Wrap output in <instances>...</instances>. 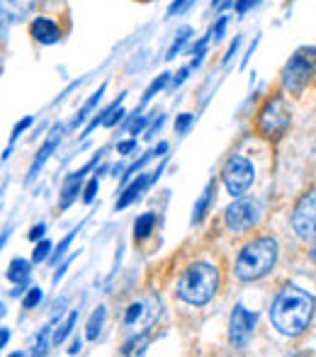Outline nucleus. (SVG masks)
I'll return each mask as SVG.
<instances>
[{
    "label": "nucleus",
    "mask_w": 316,
    "mask_h": 357,
    "mask_svg": "<svg viewBox=\"0 0 316 357\" xmlns=\"http://www.w3.org/2000/svg\"><path fill=\"white\" fill-rule=\"evenodd\" d=\"M222 183L232 197H243L255 183V165L241 153L229 155L222 168Z\"/></svg>",
    "instance_id": "6"
},
{
    "label": "nucleus",
    "mask_w": 316,
    "mask_h": 357,
    "mask_svg": "<svg viewBox=\"0 0 316 357\" xmlns=\"http://www.w3.org/2000/svg\"><path fill=\"white\" fill-rule=\"evenodd\" d=\"M165 151H168V142H160V144L156 146V149H151V151H146V153L139 155V160H134V163L127 168V173H124V178H122V185H127L129 180L134 178V175L142 173V168L149 163V160H153V158H158V155H163Z\"/></svg>",
    "instance_id": "14"
},
{
    "label": "nucleus",
    "mask_w": 316,
    "mask_h": 357,
    "mask_svg": "<svg viewBox=\"0 0 316 357\" xmlns=\"http://www.w3.org/2000/svg\"><path fill=\"white\" fill-rule=\"evenodd\" d=\"M3 316H5V304L0 301V319H3Z\"/></svg>",
    "instance_id": "43"
},
{
    "label": "nucleus",
    "mask_w": 316,
    "mask_h": 357,
    "mask_svg": "<svg viewBox=\"0 0 316 357\" xmlns=\"http://www.w3.org/2000/svg\"><path fill=\"white\" fill-rule=\"evenodd\" d=\"M44 299V291L42 287H32V289H27V294L22 296V309H34V306H39Z\"/></svg>",
    "instance_id": "26"
},
{
    "label": "nucleus",
    "mask_w": 316,
    "mask_h": 357,
    "mask_svg": "<svg viewBox=\"0 0 316 357\" xmlns=\"http://www.w3.org/2000/svg\"><path fill=\"white\" fill-rule=\"evenodd\" d=\"M98 190H100V178L98 175H93V178L88 180V185H83V202L90 204L95 197H98Z\"/></svg>",
    "instance_id": "29"
},
{
    "label": "nucleus",
    "mask_w": 316,
    "mask_h": 357,
    "mask_svg": "<svg viewBox=\"0 0 316 357\" xmlns=\"http://www.w3.org/2000/svg\"><path fill=\"white\" fill-rule=\"evenodd\" d=\"M219 291V270L212 263H193L178 280V296L190 306H204Z\"/></svg>",
    "instance_id": "3"
},
{
    "label": "nucleus",
    "mask_w": 316,
    "mask_h": 357,
    "mask_svg": "<svg viewBox=\"0 0 316 357\" xmlns=\"http://www.w3.org/2000/svg\"><path fill=\"white\" fill-rule=\"evenodd\" d=\"M29 263L24 258H13V263L8 265V273H5V278L10 280V282H15L17 287H24L29 280Z\"/></svg>",
    "instance_id": "18"
},
{
    "label": "nucleus",
    "mask_w": 316,
    "mask_h": 357,
    "mask_svg": "<svg viewBox=\"0 0 316 357\" xmlns=\"http://www.w3.org/2000/svg\"><path fill=\"white\" fill-rule=\"evenodd\" d=\"M76 353H80V338L73 340L71 348H68V355H76Z\"/></svg>",
    "instance_id": "41"
},
{
    "label": "nucleus",
    "mask_w": 316,
    "mask_h": 357,
    "mask_svg": "<svg viewBox=\"0 0 316 357\" xmlns=\"http://www.w3.org/2000/svg\"><path fill=\"white\" fill-rule=\"evenodd\" d=\"M227 22H229L227 15H222V17L217 20V24H214V29H212V37H214V39H222V37H224V29H227Z\"/></svg>",
    "instance_id": "33"
},
{
    "label": "nucleus",
    "mask_w": 316,
    "mask_h": 357,
    "mask_svg": "<svg viewBox=\"0 0 316 357\" xmlns=\"http://www.w3.org/2000/svg\"><path fill=\"white\" fill-rule=\"evenodd\" d=\"M309 255H312V260H314V265H316V238L312 241V253H309Z\"/></svg>",
    "instance_id": "42"
},
{
    "label": "nucleus",
    "mask_w": 316,
    "mask_h": 357,
    "mask_svg": "<svg viewBox=\"0 0 316 357\" xmlns=\"http://www.w3.org/2000/svg\"><path fill=\"white\" fill-rule=\"evenodd\" d=\"M188 75H190V66L180 68V71H178V78H173V80H170V83H173V88H180V85H183L185 80H188Z\"/></svg>",
    "instance_id": "36"
},
{
    "label": "nucleus",
    "mask_w": 316,
    "mask_h": 357,
    "mask_svg": "<svg viewBox=\"0 0 316 357\" xmlns=\"http://www.w3.org/2000/svg\"><path fill=\"white\" fill-rule=\"evenodd\" d=\"M289 224H292V231L297 234V238H302V241L316 238V188L307 190V192L299 197Z\"/></svg>",
    "instance_id": "8"
},
{
    "label": "nucleus",
    "mask_w": 316,
    "mask_h": 357,
    "mask_svg": "<svg viewBox=\"0 0 316 357\" xmlns=\"http://www.w3.org/2000/svg\"><path fill=\"white\" fill-rule=\"evenodd\" d=\"M47 234V224H37V226H32V231H29V241H39L42 236Z\"/></svg>",
    "instance_id": "34"
},
{
    "label": "nucleus",
    "mask_w": 316,
    "mask_h": 357,
    "mask_svg": "<svg viewBox=\"0 0 316 357\" xmlns=\"http://www.w3.org/2000/svg\"><path fill=\"white\" fill-rule=\"evenodd\" d=\"M80 229H83V224H80V226H76V229H73L71 234H68L66 238H63L61 243H59V248H57V250H52V263H59V260H61L63 255H66L68 245L73 243V238H76V236H78V231H80Z\"/></svg>",
    "instance_id": "25"
},
{
    "label": "nucleus",
    "mask_w": 316,
    "mask_h": 357,
    "mask_svg": "<svg viewBox=\"0 0 316 357\" xmlns=\"http://www.w3.org/2000/svg\"><path fill=\"white\" fill-rule=\"evenodd\" d=\"M188 3H190V0H175V3H173V5H170V8H168V15H178L180 10H183V8H185V5H188Z\"/></svg>",
    "instance_id": "38"
},
{
    "label": "nucleus",
    "mask_w": 316,
    "mask_h": 357,
    "mask_svg": "<svg viewBox=\"0 0 316 357\" xmlns=\"http://www.w3.org/2000/svg\"><path fill=\"white\" fill-rule=\"evenodd\" d=\"M149 319H151V309L146 306V301H132L124 311V328H137Z\"/></svg>",
    "instance_id": "15"
},
{
    "label": "nucleus",
    "mask_w": 316,
    "mask_h": 357,
    "mask_svg": "<svg viewBox=\"0 0 316 357\" xmlns=\"http://www.w3.org/2000/svg\"><path fill=\"white\" fill-rule=\"evenodd\" d=\"M193 124H195V114L193 112L178 114V117H175V134H188Z\"/></svg>",
    "instance_id": "28"
},
{
    "label": "nucleus",
    "mask_w": 316,
    "mask_h": 357,
    "mask_svg": "<svg viewBox=\"0 0 316 357\" xmlns=\"http://www.w3.org/2000/svg\"><path fill=\"white\" fill-rule=\"evenodd\" d=\"M105 90H107V83H103V85H100V88H98V93H93V95H90V100H88V102L83 105V107L78 109V114H76V117H73V122H71V129L80 127V124H83L85 119L90 117V112H93V109H95V107H98V105H100V100H103Z\"/></svg>",
    "instance_id": "20"
},
{
    "label": "nucleus",
    "mask_w": 316,
    "mask_h": 357,
    "mask_svg": "<svg viewBox=\"0 0 316 357\" xmlns=\"http://www.w3.org/2000/svg\"><path fill=\"white\" fill-rule=\"evenodd\" d=\"M149 343V338L146 335H134L129 343H124V348H122V355H134V353H144V345Z\"/></svg>",
    "instance_id": "27"
},
{
    "label": "nucleus",
    "mask_w": 316,
    "mask_h": 357,
    "mask_svg": "<svg viewBox=\"0 0 316 357\" xmlns=\"http://www.w3.org/2000/svg\"><path fill=\"white\" fill-rule=\"evenodd\" d=\"M156 231V214L144 212L134 219V241H146Z\"/></svg>",
    "instance_id": "17"
},
{
    "label": "nucleus",
    "mask_w": 316,
    "mask_h": 357,
    "mask_svg": "<svg viewBox=\"0 0 316 357\" xmlns=\"http://www.w3.org/2000/svg\"><path fill=\"white\" fill-rule=\"evenodd\" d=\"M255 326H258V314L250 309H246L243 304H236L229 319V340L234 348L243 350L248 345V340L253 338Z\"/></svg>",
    "instance_id": "9"
},
{
    "label": "nucleus",
    "mask_w": 316,
    "mask_h": 357,
    "mask_svg": "<svg viewBox=\"0 0 316 357\" xmlns=\"http://www.w3.org/2000/svg\"><path fill=\"white\" fill-rule=\"evenodd\" d=\"M139 149V144H137V139H127V142H119L117 144V153H122V155H132L134 151Z\"/></svg>",
    "instance_id": "31"
},
{
    "label": "nucleus",
    "mask_w": 316,
    "mask_h": 357,
    "mask_svg": "<svg viewBox=\"0 0 316 357\" xmlns=\"http://www.w3.org/2000/svg\"><path fill=\"white\" fill-rule=\"evenodd\" d=\"M263 219V207L255 199L239 197L236 202H232L224 212V224L232 234H246V231L255 229Z\"/></svg>",
    "instance_id": "7"
},
{
    "label": "nucleus",
    "mask_w": 316,
    "mask_h": 357,
    "mask_svg": "<svg viewBox=\"0 0 316 357\" xmlns=\"http://www.w3.org/2000/svg\"><path fill=\"white\" fill-rule=\"evenodd\" d=\"M292 124V107L283 95H275L263 105L258 114V129L265 139H283Z\"/></svg>",
    "instance_id": "5"
},
{
    "label": "nucleus",
    "mask_w": 316,
    "mask_h": 357,
    "mask_svg": "<svg viewBox=\"0 0 316 357\" xmlns=\"http://www.w3.org/2000/svg\"><path fill=\"white\" fill-rule=\"evenodd\" d=\"M32 122H34L32 117H24L22 122H17V124H15L13 134H10V144H15V142H17V139H20V134H22V132H27V129L32 127Z\"/></svg>",
    "instance_id": "30"
},
{
    "label": "nucleus",
    "mask_w": 316,
    "mask_h": 357,
    "mask_svg": "<svg viewBox=\"0 0 316 357\" xmlns=\"http://www.w3.org/2000/svg\"><path fill=\"white\" fill-rule=\"evenodd\" d=\"M255 5H260V0H236V3H234V8H236L239 15H246L248 10H253Z\"/></svg>",
    "instance_id": "32"
},
{
    "label": "nucleus",
    "mask_w": 316,
    "mask_h": 357,
    "mask_svg": "<svg viewBox=\"0 0 316 357\" xmlns=\"http://www.w3.org/2000/svg\"><path fill=\"white\" fill-rule=\"evenodd\" d=\"M219 3H222V0H212V5H219Z\"/></svg>",
    "instance_id": "44"
},
{
    "label": "nucleus",
    "mask_w": 316,
    "mask_h": 357,
    "mask_svg": "<svg viewBox=\"0 0 316 357\" xmlns=\"http://www.w3.org/2000/svg\"><path fill=\"white\" fill-rule=\"evenodd\" d=\"M314 311L316 299L312 291L297 284H287L278 291V296L270 304V324L278 333L287 335V338H297L312 326Z\"/></svg>",
    "instance_id": "1"
},
{
    "label": "nucleus",
    "mask_w": 316,
    "mask_h": 357,
    "mask_svg": "<svg viewBox=\"0 0 316 357\" xmlns=\"http://www.w3.org/2000/svg\"><path fill=\"white\" fill-rule=\"evenodd\" d=\"M146 122H149V117H139L137 122H132V127H129V134H132V137L137 139V134L142 132L144 127H146Z\"/></svg>",
    "instance_id": "35"
},
{
    "label": "nucleus",
    "mask_w": 316,
    "mask_h": 357,
    "mask_svg": "<svg viewBox=\"0 0 316 357\" xmlns=\"http://www.w3.org/2000/svg\"><path fill=\"white\" fill-rule=\"evenodd\" d=\"M76 324H78V309H76V311H71V314L66 316V321H63V324L59 326L57 331H54L52 343H54V345H61L63 340H66L68 335L73 333V328H76Z\"/></svg>",
    "instance_id": "21"
},
{
    "label": "nucleus",
    "mask_w": 316,
    "mask_h": 357,
    "mask_svg": "<svg viewBox=\"0 0 316 357\" xmlns=\"http://www.w3.org/2000/svg\"><path fill=\"white\" fill-rule=\"evenodd\" d=\"M214 190H217V185H214V180H209L207 188H204V192L200 195V199L195 202V207H193V224H202V221H204V216H207L209 207H212Z\"/></svg>",
    "instance_id": "16"
},
{
    "label": "nucleus",
    "mask_w": 316,
    "mask_h": 357,
    "mask_svg": "<svg viewBox=\"0 0 316 357\" xmlns=\"http://www.w3.org/2000/svg\"><path fill=\"white\" fill-rule=\"evenodd\" d=\"M61 144V127H54L52 134H49V139L44 142L42 149L37 151V155H34L32 165H29V173H27V183H32L34 178L39 175V170L44 168V163H47L49 158H52V153L57 151V146Z\"/></svg>",
    "instance_id": "12"
},
{
    "label": "nucleus",
    "mask_w": 316,
    "mask_h": 357,
    "mask_svg": "<svg viewBox=\"0 0 316 357\" xmlns=\"http://www.w3.org/2000/svg\"><path fill=\"white\" fill-rule=\"evenodd\" d=\"M71 260H73V258H68L66 263H63L61 268H59L57 273H54V278H52V282H54V284H59V280H61L63 275H66V270H68V265H71Z\"/></svg>",
    "instance_id": "37"
},
{
    "label": "nucleus",
    "mask_w": 316,
    "mask_h": 357,
    "mask_svg": "<svg viewBox=\"0 0 316 357\" xmlns=\"http://www.w3.org/2000/svg\"><path fill=\"white\" fill-rule=\"evenodd\" d=\"M193 37V29L188 27V24H185V27H180V32H178V37H175V42L170 44V49H168V56L165 59H175L178 56L180 52H183V47L185 44H188V39Z\"/></svg>",
    "instance_id": "22"
},
{
    "label": "nucleus",
    "mask_w": 316,
    "mask_h": 357,
    "mask_svg": "<svg viewBox=\"0 0 316 357\" xmlns=\"http://www.w3.org/2000/svg\"><path fill=\"white\" fill-rule=\"evenodd\" d=\"M316 75V47H299L283 68V88L297 95Z\"/></svg>",
    "instance_id": "4"
},
{
    "label": "nucleus",
    "mask_w": 316,
    "mask_h": 357,
    "mask_svg": "<svg viewBox=\"0 0 316 357\" xmlns=\"http://www.w3.org/2000/svg\"><path fill=\"white\" fill-rule=\"evenodd\" d=\"M163 122H165V117H158V122H156V124H153V127H151V129H149L146 139H153V134H156V132H158V129H160V124H163Z\"/></svg>",
    "instance_id": "40"
},
{
    "label": "nucleus",
    "mask_w": 316,
    "mask_h": 357,
    "mask_svg": "<svg viewBox=\"0 0 316 357\" xmlns=\"http://www.w3.org/2000/svg\"><path fill=\"white\" fill-rule=\"evenodd\" d=\"M100 155H103V153H98L93 160H88V163H85L83 168L73 170V173H68L66 178H63V183H61V192H59V209H61V212H66V209L71 207V204L78 199V195L83 192V180L88 178L90 170H93L95 165H98Z\"/></svg>",
    "instance_id": "10"
},
{
    "label": "nucleus",
    "mask_w": 316,
    "mask_h": 357,
    "mask_svg": "<svg viewBox=\"0 0 316 357\" xmlns=\"http://www.w3.org/2000/svg\"><path fill=\"white\" fill-rule=\"evenodd\" d=\"M105 319H107V309H105V306H98V309L90 314L88 324H85V338L95 343V340L100 338V333H103Z\"/></svg>",
    "instance_id": "19"
},
{
    "label": "nucleus",
    "mask_w": 316,
    "mask_h": 357,
    "mask_svg": "<svg viewBox=\"0 0 316 357\" xmlns=\"http://www.w3.org/2000/svg\"><path fill=\"white\" fill-rule=\"evenodd\" d=\"M52 250H54V245H52V241H37V245H34V250H32V263H47L49 258H52Z\"/></svg>",
    "instance_id": "24"
},
{
    "label": "nucleus",
    "mask_w": 316,
    "mask_h": 357,
    "mask_svg": "<svg viewBox=\"0 0 316 357\" xmlns=\"http://www.w3.org/2000/svg\"><path fill=\"white\" fill-rule=\"evenodd\" d=\"M160 173H163V165L156 168V170H149V173H137V178L129 180L127 188H124V192H122V197L117 199V207H114V212H122V209L132 207L137 199H142L144 192H146V190L160 178Z\"/></svg>",
    "instance_id": "11"
},
{
    "label": "nucleus",
    "mask_w": 316,
    "mask_h": 357,
    "mask_svg": "<svg viewBox=\"0 0 316 357\" xmlns=\"http://www.w3.org/2000/svg\"><path fill=\"white\" fill-rule=\"evenodd\" d=\"M8 340H10V328H0V350L8 345Z\"/></svg>",
    "instance_id": "39"
},
{
    "label": "nucleus",
    "mask_w": 316,
    "mask_h": 357,
    "mask_svg": "<svg viewBox=\"0 0 316 357\" xmlns=\"http://www.w3.org/2000/svg\"><path fill=\"white\" fill-rule=\"evenodd\" d=\"M29 34L37 39L39 44H57L61 39V29L54 22L52 17H34L32 24H29Z\"/></svg>",
    "instance_id": "13"
},
{
    "label": "nucleus",
    "mask_w": 316,
    "mask_h": 357,
    "mask_svg": "<svg viewBox=\"0 0 316 357\" xmlns=\"http://www.w3.org/2000/svg\"><path fill=\"white\" fill-rule=\"evenodd\" d=\"M168 83H170V73H160L158 78L153 80V83L146 88V93H144V98H142V107H144V105H149V102H151V100H153V95L160 93V90H163Z\"/></svg>",
    "instance_id": "23"
},
{
    "label": "nucleus",
    "mask_w": 316,
    "mask_h": 357,
    "mask_svg": "<svg viewBox=\"0 0 316 357\" xmlns=\"http://www.w3.org/2000/svg\"><path fill=\"white\" fill-rule=\"evenodd\" d=\"M280 258V243L273 236H258V238L248 241L236 255V265L234 273L241 282H258V280L268 278L275 270Z\"/></svg>",
    "instance_id": "2"
}]
</instances>
